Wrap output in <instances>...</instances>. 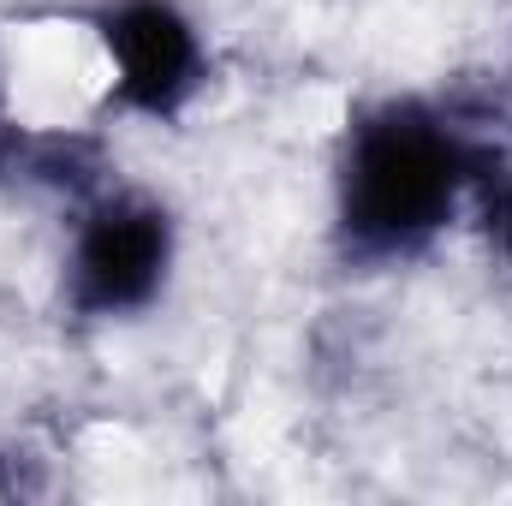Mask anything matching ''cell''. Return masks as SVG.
<instances>
[{"label": "cell", "instance_id": "6da1fadb", "mask_svg": "<svg viewBox=\"0 0 512 506\" xmlns=\"http://www.w3.org/2000/svg\"><path fill=\"white\" fill-rule=\"evenodd\" d=\"M471 185V143L423 102H387L352 126L340 161V227L352 251L405 256L435 239Z\"/></svg>", "mask_w": 512, "mask_h": 506}, {"label": "cell", "instance_id": "7a4b0ae2", "mask_svg": "<svg viewBox=\"0 0 512 506\" xmlns=\"http://www.w3.org/2000/svg\"><path fill=\"white\" fill-rule=\"evenodd\" d=\"M173 262V227L167 209L143 197H108L90 209L72 245V304L84 316H126L143 310Z\"/></svg>", "mask_w": 512, "mask_h": 506}, {"label": "cell", "instance_id": "3957f363", "mask_svg": "<svg viewBox=\"0 0 512 506\" xmlns=\"http://www.w3.org/2000/svg\"><path fill=\"white\" fill-rule=\"evenodd\" d=\"M114 90L131 114H179L203 84V42L173 0H120L102 12Z\"/></svg>", "mask_w": 512, "mask_h": 506}, {"label": "cell", "instance_id": "277c9868", "mask_svg": "<svg viewBox=\"0 0 512 506\" xmlns=\"http://www.w3.org/2000/svg\"><path fill=\"white\" fill-rule=\"evenodd\" d=\"M483 209V227H489V245L512 262V161L501 149H477L471 143V185H465Z\"/></svg>", "mask_w": 512, "mask_h": 506}, {"label": "cell", "instance_id": "5b68a950", "mask_svg": "<svg viewBox=\"0 0 512 506\" xmlns=\"http://www.w3.org/2000/svg\"><path fill=\"white\" fill-rule=\"evenodd\" d=\"M12 149H18V137H12V126H6V114H0V161H6Z\"/></svg>", "mask_w": 512, "mask_h": 506}]
</instances>
